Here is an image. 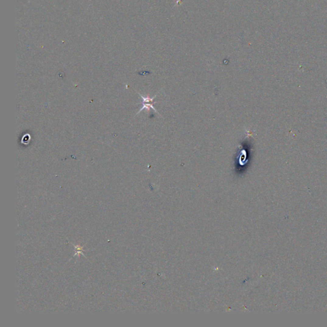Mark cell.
<instances>
[{"label":"cell","instance_id":"cell-1","mask_svg":"<svg viewBox=\"0 0 327 327\" xmlns=\"http://www.w3.org/2000/svg\"><path fill=\"white\" fill-rule=\"evenodd\" d=\"M156 96L152 97V98H150V97H142L141 95H140V97L142 98V108L140 109V111L138 112V113H139L141 111H142L143 109H147L148 111H149L150 109H152L155 112L157 113V111H156L154 107H153V99H155V97H156Z\"/></svg>","mask_w":327,"mask_h":327}]
</instances>
